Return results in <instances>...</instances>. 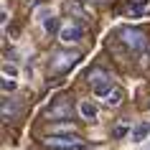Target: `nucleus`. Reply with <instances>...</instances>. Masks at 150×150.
Masks as SVG:
<instances>
[{"label":"nucleus","instance_id":"obj_6","mask_svg":"<svg viewBox=\"0 0 150 150\" xmlns=\"http://www.w3.org/2000/svg\"><path fill=\"white\" fill-rule=\"evenodd\" d=\"M46 117H51V120H66V117H71V104L64 102V99H59L56 104H51V107L46 110Z\"/></svg>","mask_w":150,"mask_h":150},{"label":"nucleus","instance_id":"obj_11","mask_svg":"<svg viewBox=\"0 0 150 150\" xmlns=\"http://www.w3.org/2000/svg\"><path fill=\"white\" fill-rule=\"evenodd\" d=\"M43 28H46V33H54V31H61V28H59V21H56L54 16H48V18H43Z\"/></svg>","mask_w":150,"mask_h":150},{"label":"nucleus","instance_id":"obj_5","mask_svg":"<svg viewBox=\"0 0 150 150\" xmlns=\"http://www.w3.org/2000/svg\"><path fill=\"white\" fill-rule=\"evenodd\" d=\"M81 36H84V31H81L79 23H66L59 31V38L64 41V43H76V41H81Z\"/></svg>","mask_w":150,"mask_h":150},{"label":"nucleus","instance_id":"obj_7","mask_svg":"<svg viewBox=\"0 0 150 150\" xmlns=\"http://www.w3.org/2000/svg\"><path fill=\"white\" fill-rule=\"evenodd\" d=\"M148 135H150V122H137V125L130 130V140L142 142V140H148Z\"/></svg>","mask_w":150,"mask_h":150},{"label":"nucleus","instance_id":"obj_14","mask_svg":"<svg viewBox=\"0 0 150 150\" xmlns=\"http://www.w3.org/2000/svg\"><path fill=\"white\" fill-rule=\"evenodd\" d=\"M112 135H115V137H122V135H127V122H125V120H122V122L115 127V132H112Z\"/></svg>","mask_w":150,"mask_h":150},{"label":"nucleus","instance_id":"obj_3","mask_svg":"<svg viewBox=\"0 0 150 150\" xmlns=\"http://www.w3.org/2000/svg\"><path fill=\"white\" fill-rule=\"evenodd\" d=\"M84 145L79 135H48L46 137V148L51 150H79Z\"/></svg>","mask_w":150,"mask_h":150},{"label":"nucleus","instance_id":"obj_10","mask_svg":"<svg viewBox=\"0 0 150 150\" xmlns=\"http://www.w3.org/2000/svg\"><path fill=\"white\" fill-rule=\"evenodd\" d=\"M104 104H107V107H120V104H122V92H120V89H112L110 94L104 97Z\"/></svg>","mask_w":150,"mask_h":150},{"label":"nucleus","instance_id":"obj_9","mask_svg":"<svg viewBox=\"0 0 150 150\" xmlns=\"http://www.w3.org/2000/svg\"><path fill=\"white\" fill-rule=\"evenodd\" d=\"M16 115H18V107L10 102V99H3V120H5V122H10Z\"/></svg>","mask_w":150,"mask_h":150},{"label":"nucleus","instance_id":"obj_2","mask_svg":"<svg viewBox=\"0 0 150 150\" xmlns=\"http://www.w3.org/2000/svg\"><path fill=\"white\" fill-rule=\"evenodd\" d=\"M87 79H89V84H92V89H94L97 97H107L112 92V76L104 69H99V66H94V69L87 71Z\"/></svg>","mask_w":150,"mask_h":150},{"label":"nucleus","instance_id":"obj_13","mask_svg":"<svg viewBox=\"0 0 150 150\" xmlns=\"http://www.w3.org/2000/svg\"><path fill=\"white\" fill-rule=\"evenodd\" d=\"M0 87H3V92L8 94V92H13V89L18 87V84H16V79H13V76H5V74H3V81H0Z\"/></svg>","mask_w":150,"mask_h":150},{"label":"nucleus","instance_id":"obj_12","mask_svg":"<svg viewBox=\"0 0 150 150\" xmlns=\"http://www.w3.org/2000/svg\"><path fill=\"white\" fill-rule=\"evenodd\" d=\"M142 8H145V0H137V3H127V13H132V16H140L142 13Z\"/></svg>","mask_w":150,"mask_h":150},{"label":"nucleus","instance_id":"obj_4","mask_svg":"<svg viewBox=\"0 0 150 150\" xmlns=\"http://www.w3.org/2000/svg\"><path fill=\"white\" fill-rule=\"evenodd\" d=\"M79 59L81 56L76 54V51H66V48H64V51H56V54L51 56V64H48V66H51V71H69Z\"/></svg>","mask_w":150,"mask_h":150},{"label":"nucleus","instance_id":"obj_1","mask_svg":"<svg viewBox=\"0 0 150 150\" xmlns=\"http://www.w3.org/2000/svg\"><path fill=\"white\" fill-rule=\"evenodd\" d=\"M120 41H122L132 54H142V51L148 48V38H145V31H142V28H132V25L120 28Z\"/></svg>","mask_w":150,"mask_h":150},{"label":"nucleus","instance_id":"obj_15","mask_svg":"<svg viewBox=\"0 0 150 150\" xmlns=\"http://www.w3.org/2000/svg\"><path fill=\"white\" fill-rule=\"evenodd\" d=\"M3 74H5V76H13V79H16V76H18V69H16V66H8V64H5V66H3Z\"/></svg>","mask_w":150,"mask_h":150},{"label":"nucleus","instance_id":"obj_8","mask_svg":"<svg viewBox=\"0 0 150 150\" xmlns=\"http://www.w3.org/2000/svg\"><path fill=\"white\" fill-rule=\"evenodd\" d=\"M79 115L84 120H94L97 117V104L89 102V99H81V102H79Z\"/></svg>","mask_w":150,"mask_h":150}]
</instances>
